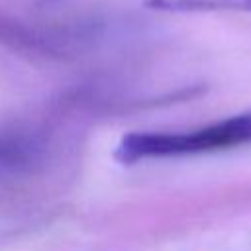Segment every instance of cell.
<instances>
[{"mask_svg":"<svg viewBox=\"0 0 251 251\" xmlns=\"http://www.w3.org/2000/svg\"><path fill=\"white\" fill-rule=\"evenodd\" d=\"M245 143H251V112L231 116L227 120L186 133H127L118 143L114 157L124 165H131L143 159L192 155L237 147Z\"/></svg>","mask_w":251,"mask_h":251,"instance_id":"obj_1","label":"cell"},{"mask_svg":"<svg viewBox=\"0 0 251 251\" xmlns=\"http://www.w3.org/2000/svg\"><path fill=\"white\" fill-rule=\"evenodd\" d=\"M0 41L2 43H10L14 47H29L31 51H37L41 47H51V39L43 37L37 29H31L12 18H8L6 14L0 12Z\"/></svg>","mask_w":251,"mask_h":251,"instance_id":"obj_3","label":"cell"},{"mask_svg":"<svg viewBox=\"0 0 251 251\" xmlns=\"http://www.w3.org/2000/svg\"><path fill=\"white\" fill-rule=\"evenodd\" d=\"M155 12H251V0H143Z\"/></svg>","mask_w":251,"mask_h":251,"instance_id":"obj_2","label":"cell"}]
</instances>
